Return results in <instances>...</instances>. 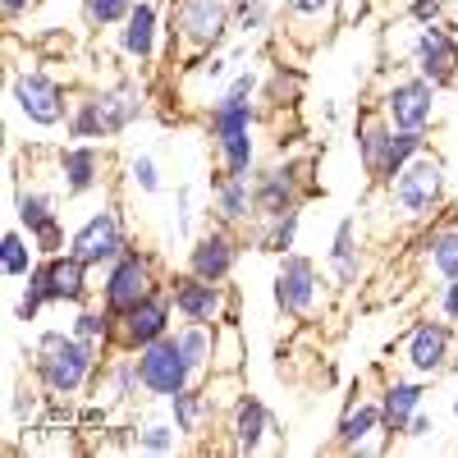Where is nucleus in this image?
<instances>
[{"mask_svg":"<svg viewBox=\"0 0 458 458\" xmlns=\"http://www.w3.org/2000/svg\"><path fill=\"white\" fill-rule=\"evenodd\" d=\"M449 412H454V417H458V390H454V399H449Z\"/></svg>","mask_w":458,"mask_h":458,"instance_id":"nucleus-52","label":"nucleus"},{"mask_svg":"<svg viewBox=\"0 0 458 458\" xmlns=\"http://www.w3.org/2000/svg\"><path fill=\"white\" fill-rule=\"evenodd\" d=\"M161 37H165V14L157 0H138L129 10V19L114 28V51L133 64H151L161 51Z\"/></svg>","mask_w":458,"mask_h":458,"instance_id":"nucleus-21","label":"nucleus"},{"mask_svg":"<svg viewBox=\"0 0 458 458\" xmlns=\"http://www.w3.org/2000/svg\"><path fill=\"white\" fill-rule=\"evenodd\" d=\"M133 248V234H129V220L120 211V202H106L101 211H92L79 229L69 234V252L88 261L92 271H106L114 257H124Z\"/></svg>","mask_w":458,"mask_h":458,"instance_id":"nucleus-9","label":"nucleus"},{"mask_svg":"<svg viewBox=\"0 0 458 458\" xmlns=\"http://www.w3.org/2000/svg\"><path fill=\"white\" fill-rule=\"evenodd\" d=\"M326 266L339 289H353L362 280V243H358V216H344L330 234V252H326Z\"/></svg>","mask_w":458,"mask_h":458,"instance_id":"nucleus-29","label":"nucleus"},{"mask_svg":"<svg viewBox=\"0 0 458 458\" xmlns=\"http://www.w3.org/2000/svg\"><path fill=\"white\" fill-rule=\"evenodd\" d=\"M302 69H293V64H276L271 73H266V83H261V92H266V101L271 106H293L298 97H302Z\"/></svg>","mask_w":458,"mask_h":458,"instance_id":"nucleus-41","label":"nucleus"},{"mask_svg":"<svg viewBox=\"0 0 458 458\" xmlns=\"http://www.w3.org/2000/svg\"><path fill=\"white\" fill-rule=\"evenodd\" d=\"M69 330L79 335L88 349H97V353L106 358V353H114V330H120V317H114L106 302L97 298V302H83V308H73Z\"/></svg>","mask_w":458,"mask_h":458,"instance_id":"nucleus-30","label":"nucleus"},{"mask_svg":"<svg viewBox=\"0 0 458 458\" xmlns=\"http://www.w3.org/2000/svg\"><path fill=\"white\" fill-rule=\"evenodd\" d=\"M165 412H170V422L188 436V445L193 440H202L207 431H211V422H216V408H211V394H207V380H193V386H183L179 394H170L165 399Z\"/></svg>","mask_w":458,"mask_h":458,"instance_id":"nucleus-27","label":"nucleus"},{"mask_svg":"<svg viewBox=\"0 0 458 458\" xmlns=\"http://www.w3.org/2000/svg\"><path fill=\"white\" fill-rule=\"evenodd\" d=\"M32 5H37V0H0V10H5V19H10V23L28 19V14H32Z\"/></svg>","mask_w":458,"mask_h":458,"instance_id":"nucleus-51","label":"nucleus"},{"mask_svg":"<svg viewBox=\"0 0 458 458\" xmlns=\"http://www.w3.org/2000/svg\"><path fill=\"white\" fill-rule=\"evenodd\" d=\"M42 261V252H37V243H32V234L23 225H10L5 229V239H0V276H5L10 284H19V280H28L32 276V266Z\"/></svg>","mask_w":458,"mask_h":458,"instance_id":"nucleus-31","label":"nucleus"},{"mask_svg":"<svg viewBox=\"0 0 458 458\" xmlns=\"http://www.w3.org/2000/svg\"><path fill=\"white\" fill-rule=\"evenodd\" d=\"M408 69H417L422 79H431L440 92L458 83V28L454 23H417L408 42Z\"/></svg>","mask_w":458,"mask_h":458,"instance_id":"nucleus-13","label":"nucleus"},{"mask_svg":"<svg viewBox=\"0 0 458 458\" xmlns=\"http://www.w3.org/2000/svg\"><path fill=\"white\" fill-rule=\"evenodd\" d=\"M188 445V436L170 422V417H151V422H138L133 427V449L138 454H179Z\"/></svg>","mask_w":458,"mask_h":458,"instance_id":"nucleus-37","label":"nucleus"},{"mask_svg":"<svg viewBox=\"0 0 458 458\" xmlns=\"http://www.w3.org/2000/svg\"><path fill=\"white\" fill-rule=\"evenodd\" d=\"M243 243H252V252H271V257L293 252L298 248V211L280 216V220H252L243 229Z\"/></svg>","mask_w":458,"mask_h":458,"instance_id":"nucleus-33","label":"nucleus"},{"mask_svg":"<svg viewBox=\"0 0 458 458\" xmlns=\"http://www.w3.org/2000/svg\"><path fill=\"white\" fill-rule=\"evenodd\" d=\"M431 436H436V412L417 408V412L408 417V427H403V436H399V440H431Z\"/></svg>","mask_w":458,"mask_h":458,"instance_id":"nucleus-48","label":"nucleus"},{"mask_svg":"<svg viewBox=\"0 0 458 458\" xmlns=\"http://www.w3.org/2000/svg\"><path fill=\"white\" fill-rule=\"evenodd\" d=\"M47 266V293H51V308H83L92 302L97 284H92V266L79 261L73 252H55V257H42Z\"/></svg>","mask_w":458,"mask_h":458,"instance_id":"nucleus-22","label":"nucleus"},{"mask_svg":"<svg viewBox=\"0 0 458 458\" xmlns=\"http://www.w3.org/2000/svg\"><path fill=\"white\" fill-rule=\"evenodd\" d=\"M312 157H298V161H276V165H257L252 174V202H257V220H280L302 211V202L317 198L321 188L312 179Z\"/></svg>","mask_w":458,"mask_h":458,"instance_id":"nucleus-6","label":"nucleus"},{"mask_svg":"<svg viewBox=\"0 0 458 458\" xmlns=\"http://www.w3.org/2000/svg\"><path fill=\"white\" fill-rule=\"evenodd\" d=\"M276 23V0H248V5H234V32L239 37H261L266 28Z\"/></svg>","mask_w":458,"mask_h":458,"instance_id":"nucleus-42","label":"nucleus"},{"mask_svg":"<svg viewBox=\"0 0 458 458\" xmlns=\"http://www.w3.org/2000/svg\"><path fill=\"white\" fill-rule=\"evenodd\" d=\"M330 449L339 454H380L390 449V436H386V412H380V394H353L344 403L339 422H335V436H330Z\"/></svg>","mask_w":458,"mask_h":458,"instance_id":"nucleus-16","label":"nucleus"},{"mask_svg":"<svg viewBox=\"0 0 458 458\" xmlns=\"http://www.w3.org/2000/svg\"><path fill=\"white\" fill-rule=\"evenodd\" d=\"M449 10V0H408V19L412 23H440Z\"/></svg>","mask_w":458,"mask_h":458,"instance_id":"nucleus-47","label":"nucleus"},{"mask_svg":"<svg viewBox=\"0 0 458 458\" xmlns=\"http://www.w3.org/2000/svg\"><path fill=\"white\" fill-rule=\"evenodd\" d=\"M51 308V293H47V266L37 261L32 266V276L19 280V298H14V321L19 326H32V321H42V312Z\"/></svg>","mask_w":458,"mask_h":458,"instance_id":"nucleus-38","label":"nucleus"},{"mask_svg":"<svg viewBox=\"0 0 458 458\" xmlns=\"http://www.w3.org/2000/svg\"><path fill=\"white\" fill-rule=\"evenodd\" d=\"M234 32V0H170L165 14V51L170 60L183 55H211L225 47V37Z\"/></svg>","mask_w":458,"mask_h":458,"instance_id":"nucleus-3","label":"nucleus"},{"mask_svg":"<svg viewBox=\"0 0 458 458\" xmlns=\"http://www.w3.org/2000/svg\"><path fill=\"white\" fill-rule=\"evenodd\" d=\"M129 183H133V193H142V198H157L161 188H165L161 165H157V157H151V151H138V157H129Z\"/></svg>","mask_w":458,"mask_h":458,"instance_id":"nucleus-44","label":"nucleus"},{"mask_svg":"<svg viewBox=\"0 0 458 458\" xmlns=\"http://www.w3.org/2000/svg\"><path fill=\"white\" fill-rule=\"evenodd\" d=\"M10 106L28 129L51 133V129L69 124L73 92L55 79V73H47L42 64H19V69H10Z\"/></svg>","mask_w":458,"mask_h":458,"instance_id":"nucleus-5","label":"nucleus"},{"mask_svg":"<svg viewBox=\"0 0 458 458\" xmlns=\"http://www.w3.org/2000/svg\"><path fill=\"white\" fill-rule=\"evenodd\" d=\"M170 298H174L179 321H193V326L234 321V284H216L193 271H179L170 276Z\"/></svg>","mask_w":458,"mask_h":458,"instance_id":"nucleus-14","label":"nucleus"},{"mask_svg":"<svg viewBox=\"0 0 458 458\" xmlns=\"http://www.w3.org/2000/svg\"><path fill=\"white\" fill-rule=\"evenodd\" d=\"M211 371H243V326L220 321L216 326V362Z\"/></svg>","mask_w":458,"mask_h":458,"instance_id":"nucleus-40","label":"nucleus"},{"mask_svg":"<svg viewBox=\"0 0 458 458\" xmlns=\"http://www.w3.org/2000/svg\"><path fill=\"white\" fill-rule=\"evenodd\" d=\"M138 380H142V394L165 403L170 394H179L183 386H193L198 371L193 362H188V353L179 349L174 330L161 335L157 344H147V349H138Z\"/></svg>","mask_w":458,"mask_h":458,"instance_id":"nucleus-11","label":"nucleus"},{"mask_svg":"<svg viewBox=\"0 0 458 458\" xmlns=\"http://www.w3.org/2000/svg\"><path fill=\"white\" fill-rule=\"evenodd\" d=\"M229 64H234V55H225V51H211V55H198V60H193L198 79H207V83H220V79H229Z\"/></svg>","mask_w":458,"mask_h":458,"instance_id":"nucleus-46","label":"nucleus"},{"mask_svg":"<svg viewBox=\"0 0 458 458\" xmlns=\"http://www.w3.org/2000/svg\"><path fill=\"white\" fill-rule=\"evenodd\" d=\"M339 10H344V0H289L284 5V28H289L293 42L317 47V42H326V37L335 32Z\"/></svg>","mask_w":458,"mask_h":458,"instance_id":"nucleus-25","label":"nucleus"},{"mask_svg":"<svg viewBox=\"0 0 458 458\" xmlns=\"http://www.w3.org/2000/svg\"><path fill=\"white\" fill-rule=\"evenodd\" d=\"M261 83H266V73L248 64V69L229 73V83L220 88V97H229V101H257V97H261Z\"/></svg>","mask_w":458,"mask_h":458,"instance_id":"nucleus-45","label":"nucleus"},{"mask_svg":"<svg viewBox=\"0 0 458 458\" xmlns=\"http://www.w3.org/2000/svg\"><path fill=\"white\" fill-rule=\"evenodd\" d=\"M170 276H161V261H157V252H147V248H129L124 257H114L106 271H101V284H97V298L106 302V308L120 317V312H129L133 302H142L147 293H157L161 284H165Z\"/></svg>","mask_w":458,"mask_h":458,"instance_id":"nucleus-7","label":"nucleus"},{"mask_svg":"<svg viewBox=\"0 0 458 458\" xmlns=\"http://www.w3.org/2000/svg\"><path fill=\"white\" fill-rule=\"evenodd\" d=\"M280 427H276V412L266 408V399H257V394H248L243 390V399L225 412V449L229 454H239V458H248V454H261L266 449V440H271Z\"/></svg>","mask_w":458,"mask_h":458,"instance_id":"nucleus-19","label":"nucleus"},{"mask_svg":"<svg viewBox=\"0 0 458 458\" xmlns=\"http://www.w3.org/2000/svg\"><path fill=\"white\" fill-rule=\"evenodd\" d=\"M138 0H83V23L92 32H106V28H120L129 19V10Z\"/></svg>","mask_w":458,"mask_h":458,"instance_id":"nucleus-43","label":"nucleus"},{"mask_svg":"<svg viewBox=\"0 0 458 458\" xmlns=\"http://www.w3.org/2000/svg\"><path fill=\"white\" fill-rule=\"evenodd\" d=\"M151 97L142 83L133 79H114V83H101L92 92H79L73 97V110H69V124L64 133L73 142H106V138H120L124 129H133L142 114H147Z\"/></svg>","mask_w":458,"mask_h":458,"instance_id":"nucleus-2","label":"nucleus"},{"mask_svg":"<svg viewBox=\"0 0 458 458\" xmlns=\"http://www.w3.org/2000/svg\"><path fill=\"white\" fill-rule=\"evenodd\" d=\"M243 257V234L229 225H207L202 234L188 239V257H183V271H193L202 280H216V284H229L234 276V266Z\"/></svg>","mask_w":458,"mask_h":458,"instance_id":"nucleus-18","label":"nucleus"},{"mask_svg":"<svg viewBox=\"0 0 458 458\" xmlns=\"http://www.w3.org/2000/svg\"><path fill=\"white\" fill-rule=\"evenodd\" d=\"M188 220H193V193H188V188H174V225H179V234H188Z\"/></svg>","mask_w":458,"mask_h":458,"instance_id":"nucleus-49","label":"nucleus"},{"mask_svg":"<svg viewBox=\"0 0 458 458\" xmlns=\"http://www.w3.org/2000/svg\"><path fill=\"white\" fill-rule=\"evenodd\" d=\"M417 248H422L431 276H436L440 284L458 276V225H436V229H427V234L417 239Z\"/></svg>","mask_w":458,"mask_h":458,"instance_id":"nucleus-32","label":"nucleus"},{"mask_svg":"<svg viewBox=\"0 0 458 458\" xmlns=\"http://www.w3.org/2000/svg\"><path fill=\"white\" fill-rule=\"evenodd\" d=\"M390 133H394V124L386 120V110H380V106H362V110H358L353 147H358V165H362V174H367L371 183L380 179V165H386Z\"/></svg>","mask_w":458,"mask_h":458,"instance_id":"nucleus-24","label":"nucleus"},{"mask_svg":"<svg viewBox=\"0 0 458 458\" xmlns=\"http://www.w3.org/2000/svg\"><path fill=\"white\" fill-rule=\"evenodd\" d=\"M211 147H216V161L225 174H257V129L216 138Z\"/></svg>","mask_w":458,"mask_h":458,"instance_id":"nucleus-35","label":"nucleus"},{"mask_svg":"<svg viewBox=\"0 0 458 458\" xmlns=\"http://www.w3.org/2000/svg\"><path fill=\"white\" fill-rule=\"evenodd\" d=\"M88 399L106 403L110 412L133 408L138 399H147V394H142V380H138V353H124V349L106 353V358H101V367H97V376H92Z\"/></svg>","mask_w":458,"mask_h":458,"instance_id":"nucleus-20","label":"nucleus"},{"mask_svg":"<svg viewBox=\"0 0 458 458\" xmlns=\"http://www.w3.org/2000/svg\"><path fill=\"white\" fill-rule=\"evenodd\" d=\"M216 225H229V229H243L257 220V202H252V174H225L216 170L211 174V211H207Z\"/></svg>","mask_w":458,"mask_h":458,"instance_id":"nucleus-23","label":"nucleus"},{"mask_svg":"<svg viewBox=\"0 0 458 458\" xmlns=\"http://www.w3.org/2000/svg\"><path fill=\"white\" fill-rule=\"evenodd\" d=\"M417 408H427V380L422 376H394L386 390H380V412H386V436H390V445L403 436V427H408V417L417 412Z\"/></svg>","mask_w":458,"mask_h":458,"instance_id":"nucleus-28","label":"nucleus"},{"mask_svg":"<svg viewBox=\"0 0 458 458\" xmlns=\"http://www.w3.org/2000/svg\"><path fill=\"white\" fill-rule=\"evenodd\" d=\"M110 179V151L101 142H64L55 147V188L64 198H88Z\"/></svg>","mask_w":458,"mask_h":458,"instance_id":"nucleus-17","label":"nucleus"},{"mask_svg":"<svg viewBox=\"0 0 458 458\" xmlns=\"http://www.w3.org/2000/svg\"><path fill=\"white\" fill-rule=\"evenodd\" d=\"M179 326V312H174V298H170V280L147 293L142 302H133L129 312H120V330H114V349L124 353H138L147 344H157L161 335H170Z\"/></svg>","mask_w":458,"mask_h":458,"instance_id":"nucleus-15","label":"nucleus"},{"mask_svg":"<svg viewBox=\"0 0 458 458\" xmlns=\"http://www.w3.org/2000/svg\"><path fill=\"white\" fill-rule=\"evenodd\" d=\"M10 216H14V225L28 229V234H42L47 225L60 220V198L47 193V188H37V183H23L19 174H10Z\"/></svg>","mask_w":458,"mask_h":458,"instance_id":"nucleus-26","label":"nucleus"},{"mask_svg":"<svg viewBox=\"0 0 458 458\" xmlns=\"http://www.w3.org/2000/svg\"><path fill=\"white\" fill-rule=\"evenodd\" d=\"M436 101H440V88L431 79H422L417 69L408 73H394V79L380 88V110L394 129H436Z\"/></svg>","mask_w":458,"mask_h":458,"instance_id":"nucleus-10","label":"nucleus"},{"mask_svg":"<svg viewBox=\"0 0 458 458\" xmlns=\"http://www.w3.org/2000/svg\"><path fill=\"white\" fill-rule=\"evenodd\" d=\"M42 412H47V390L37 380H14L10 386V422L19 431H32L42 422Z\"/></svg>","mask_w":458,"mask_h":458,"instance_id":"nucleus-39","label":"nucleus"},{"mask_svg":"<svg viewBox=\"0 0 458 458\" xmlns=\"http://www.w3.org/2000/svg\"><path fill=\"white\" fill-rule=\"evenodd\" d=\"M271 298H276V312L289 321H308L317 312V302L326 298V280H321V266L308 252H284L276 266V280H271Z\"/></svg>","mask_w":458,"mask_h":458,"instance_id":"nucleus-8","label":"nucleus"},{"mask_svg":"<svg viewBox=\"0 0 458 458\" xmlns=\"http://www.w3.org/2000/svg\"><path fill=\"white\" fill-rule=\"evenodd\" d=\"M431 147V133L427 129H394L390 133V151H386V165H380V179H376V188H386L412 157H422V151Z\"/></svg>","mask_w":458,"mask_h":458,"instance_id":"nucleus-34","label":"nucleus"},{"mask_svg":"<svg viewBox=\"0 0 458 458\" xmlns=\"http://www.w3.org/2000/svg\"><path fill=\"white\" fill-rule=\"evenodd\" d=\"M97 367H101V353L88 349L69 326L64 330L51 326L28 344V371H32L37 386L47 390V399H73V403L88 399Z\"/></svg>","mask_w":458,"mask_h":458,"instance_id":"nucleus-1","label":"nucleus"},{"mask_svg":"<svg viewBox=\"0 0 458 458\" xmlns=\"http://www.w3.org/2000/svg\"><path fill=\"white\" fill-rule=\"evenodd\" d=\"M386 198H390V211L408 225H427L436 211H445V198H449V165L440 151H422L412 157L390 183H386Z\"/></svg>","mask_w":458,"mask_h":458,"instance_id":"nucleus-4","label":"nucleus"},{"mask_svg":"<svg viewBox=\"0 0 458 458\" xmlns=\"http://www.w3.org/2000/svg\"><path fill=\"white\" fill-rule=\"evenodd\" d=\"M174 339H179V349L188 353V362H193L198 380H207V376H211V362H216V326L179 321V326H174Z\"/></svg>","mask_w":458,"mask_h":458,"instance_id":"nucleus-36","label":"nucleus"},{"mask_svg":"<svg viewBox=\"0 0 458 458\" xmlns=\"http://www.w3.org/2000/svg\"><path fill=\"white\" fill-rule=\"evenodd\" d=\"M440 317H449V321H458V276L440 284Z\"/></svg>","mask_w":458,"mask_h":458,"instance_id":"nucleus-50","label":"nucleus"},{"mask_svg":"<svg viewBox=\"0 0 458 458\" xmlns=\"http://www.w3.org/2000/svg\"><path fill=\"white\" fill-rule=\"evenodd\" d=\"M399 362L412 371V376H422V380H436L449 371L454 362V321L449 317H422V321H412L403 344H399Z\"/></svg>","mask_w":458,"mask_h":458,"instance_id":"nucleus-12","label":"nucleus"}]
</instances>
